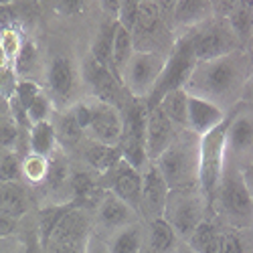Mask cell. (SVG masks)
Returning <instances> with one entry per match:
<instances>
[{"label": "cell", "instance_id": "cell-1", "mask_svg": "<svg viewBox=\"0 0 253 253\" xmlns=\"http://www.w3.org/2000/svg\"><path fill=\"white\" fill-rule=\"evenodd\" d=\"M253 59L245 49H237L219 59L195 63L191 77L184 83L186 93L203 97L221 110L231 112L243 101L251 75Z\"/></svg>", "mask_w": 253, "mask_h": 253}, {"label": "cell", "instance_id": "cell-2", "mask_svg": "<svg viewBox=\"0 0 253 253\" xmlns=\"http://www.w3.org/2000/svg\"><path fill=\"white\" fill-rule=\"evenodd\" d=\"M211 215L231 229H253V195L245 182L243 170L229 160H225L219 188L211 203Z\"/></svg>", "mask_w": 253, "mask_h": 253}, {"label": "cell", "instance_id": "cell-3", "mask_svg": "<svg viewBox=\"0 0 253 253\" xmlns=\"http://www.w3.org/2000/svg\"><path fill=\"white\" fill-rule=\"evenodd\" d=\"M199 158H201V136L191 130H178L172 144L154 162L166 180L168 188L197 186L199 184Z\"/></svg>", "mask_w": 253, "mask_h": 253}, {"label": "cell", "instance_id": "cell-4", "mask_svg": "<svg viewBox=\"0 0 253 253\" xmlns=\"http://www.w3.org/2000/svg\"><path fill=\"white\" fill-rule=\"evenodd\" d=\"M43 89L51 97L55 110H63L73 105L83 97V79L81 63L71 53H53L43 67Z\"/></svg>", "mask_w": 253, "mask_h": 253}, {"label": "cell", "instance_id": "cell-5", "mask_svg": "<svg viewBox=\"0 0 253 253\" xmlns=\"http://www.w3.org/2000/svg\"><path fill=\"white\" fill-rule=\"evenodd\" d=\"M168 225H170L182 243L188 241L193 235V231L211 215L209 203L205 195L201 193L199 184L197 186H182V188H172L168 193L164 215H162Z\"/></svg>", "mask_w": 253, "mask_h": 253}, {"label": "cell", "instance_id": "cell-6", "mask_svg": "<svg viewBox=\"0 0 253 253\" xmlns=\"http://www.w3.org/2000/svg\"><path fill=\"white\" fill-rule=\"evenodd\" d=\"M176 39H182L188 45L197 63L219 59V57L229 55L237 49H243L235 33L231 31L229 23L219 14H215L213 18H209L207 23L191 29L188 33H184Z\"/></svg>", "mask_w": 253, "mask_h": 253}, {"label": "cell", "instance_id": "cell-7", "mask_svg": "<svg viewBox=\"0 0 253 253\" xmlns=\"http://www.w3.org/2000/svg\"><path fill=\"white\" fill-rule=\"evenodd\" d=\"M91 233L93 211L71 205L45 241L43 253H85Z\"/></svg>", "mask_w": 253, "mask_h": 253}, {"label": "cell", "instance_id": "cell-8", "mask_svg": "<svg viewBox=\"0 0 253 253\" xmlns=\"http://www.w3.org/2000/svg\"><path fill=\"white\" fill-rule=\"evenodd\" d=\"M132 41L136 51L170 53L174 45V33L160 14L156 0H140L138 14L132 27Z\"/></svg>", "mask_w": 253, "mask_h": 253}, {"label": "cell", "instance_id": "cell-9", "mask_svg": "<svg viewBox=\"0 0 253 253\" xmlns=\"http://www.w3.org/2000/svg\"><path fill=\"white\" fill-rule=\"evenodd\" d=\"M168 53L156 51H134L132 59L128 61L124 73H122V85L128 91L130 97L146 101L164 71Z\"/></svg>", "mask_w": 253, "mask_h": 253}, {"label": "cell", "instance_id": "cell-10", "mask_svg": "<svg viewBox=\"0 0 253 253\" xmlns=\"http://www.w3.org/2000/svg\"><path fill=\"white\" fill-rule=\"evenodd\" d=\"M225 132H227V120L219 128L201 136L199 188L209 203V209L215 199V193L223 176V168H225Z\"/></svg>", "mask_w": 253, "mask_h": 253}, {"label": "cell", "instance_id": "cell-11", "mask_svg": "<svg viewBox=\"0 0 253 253\" xmlns=\"http://www.w3.org/2000/svg\"><path fill=\"white\" fill-rule=\"evenodd\" d=\"M225 160L245 168L253 164V105L239 103L227 116Z\"/></svg>", "mask_w": 253, "mask_h": 253}, {"label": "cell", "instance_id": "cell-12", "mask_svg": "<svg viewBox=\"0 0 253 253\" xmlns=\"http://www.w3.org/2000/svg\"><path fill=\"white\" fill-rule=\"evenodd\" d=\"M146 103L140 99H130L128 105L122 110L124 116V132L118 148L122 152V158L130 162L134 168L142 170L148 164L146 158V144H144V134H146Z\"/></svg>", "mask_w": 253, "mask_h": 253}, {"label": "cell", "instance_id": "cell-13", "mask_svg": "<svg viewBox=\"0 0 253 253\" xmlns=\"http://www.w3.org/2000/svg\"><path fill=\"white\" fill-rule=\"evenodd\" d=\"M81 79H83V87L87 89L89 97L112 103L120 110H124L128 105V101L132 99L128 91L124 89L122 81L108 67L97 63L91 55H85V59L81 61Z\"/></svg>", "mask_w": 253, "mask_h": 253}, {"label": "cell", "instance_id": "cell-14", "mask_svg": "<svg viewBox=\"0 0 253 253\" xmlns=\"http://www.w3.org/2000/svg\"><path fill=\"white\" fill-rule=\"evenodd\" d=\"M195 57L188 49V45L184 43L182 39H176L174 45L168 53V59H166V65H164V71L156 83V87L152 91V95L146 99V108H156L158 101L162 99V95H166L168 91L172 89H178V87H184V83L191 77V71L195 67Z\"/></svg>", "mask_w": 253, "mask_h": 253}, {"label": "cell", "instance_id": "cell-15", "mask_svg": "<svg viewBox=\"0 0 253 253\" xmlns=\"http://www.w3.org/2000/svg\"><path fill=\"white\" fill-rule=\"evenodd\" d=\"M87 99H89L91 118H89V126L85 130V138H89L97 144H103V146H118L122 140V132H124L122 110L112 103L99 101L89 95H87Z\"/></svg>", "mask_w": 253, "mask_h": 253}, {"label": "cell", "instance_id": "cell-16", "mask_svg": "<svg viewBox=\"0 0 253 253\" xmlns=\"http://www.w3.org/2000/svg\"><path fill=\"white\" fill-rule=\"evenodd\" d=\"M99 184L105 191L114 193L128 207H132L140 215V201H142V170L134 168L124 158L112 166L108 172L99 176Z\"/></svg>", "mask_w": 253, "mask_h": 253}, {"label": "cell", "instance_id": "cell-17", "mask_svg": "<svg viewBox=\"0 0 253 253\" xmlns=\"http://www.w3.org/2000/svg\"><path fill=\"white\" fill-rule=\"evenodd\" d=\"M142 221L132 207H128L114 193L105 191L97 207L93 209V231L101 237H110L116 231Z\"/></svg>", "mask_w": 253, "mask_h": 253}, {"label": "cell", "instance_id": "cell-18", "mask_svg": "<svg viewBox=\"0 0 253 253\" xmlns=\"http://www.w3.org/2000/svg\"><path fill=\"white\" fill-rule=\"evenodd\" d=\"M166 180L162 178L160 170L154 162H148L142 168V201H140V219L144 223L160 219L164 215V207L168 199Z\"/></svg>", "mask_w": 253, "mask_h": 253}, {"label": "cell", "instance_id": "cell-19", "mask_svg": "<svg viewBox=\"0 0 253 253\" xmlns=\"http://www.w3.org/2000/svg\"><path fill=\"white\" fill-rule=\"evenodd\" d=\"M176 134L178 128L164 116V112L158 105L156 108H148V112H146V134H144L148 162H156L162 156V152L172 144Z\"/></svg>", "mask_w": 253, "mask_h": 253}, {"label": "cell", "instance_id": "cell-20", "mask_svg": "<svg viewBox=\"0 0 253 253\" xmlns=\"http://www.w3.org/2000/svg\"><path fill=\"white\" fill-rule=\"evenodd\" d=\"M229 112L221 110L219 105L211 103L203 97L188 93V108H186V130H191L197 136H205L211 130L219 128L227 120Z\"/></svg>", "mask_w": 253, "mask_h": 253}, {"label": "cell", "instance_id": "cell-21", "mask_svg": "<svg viewBox=\"0 0 253 253\" xmlns=\"http://www.w3.org/2000/svg\"><path fill=\"white\" fill-rule=\"evenodd\" d=\"M215 14L217 8L213 0H178L170 18V29L174 37H180L191 29L207 23Z\"/></svg>", "mask_w": 253, "mask_h": 253}, {"label": "cell", "instance_id": "cell-22", "mask_svg": "<svg viewBox=\"0 0 253 253\" xmlns=\"http://www.w3.org/2000/svg\"><path fill=\"white\" fill-rule=\"evenodd\" d=\"M35 193L25 182H0V213L23 221L35 211Z\"/></svg>", "mask_w": 253, "mask_h": 253}, {"label": "cell", "instance_id": "cell-23", "mask_svg": "<svg viewBox=\"0 0 253 253\" xmlns=\"http://www.w3.org/2000/svg\"><path fill=\"white\" fill-rule=\"evenodd\" d=\"M51 124L55 128V136H57V144L61 146L67 154L73 152L77 146L81 144V140L85 138L83 130L79 128V124L71 112V108H63V110H55Z\"/></svg>", "mask_w": 253, "mask_h": 253}, {"label": "cell", "instance_id": "cell-24", "mask_svg": "<svg viewBox=\"0 0 253 253\" xmlns=\"http://www.w3.org/2000/svg\"><path fill=\"white\" fill-rule=\"evenodd\" d=\"M146 225V247L152 253H176L178 245L182 243L176 231L168 225L164 217L144 223Z\"/></svg>", "mask_w": 253, "mask_h": 253}, {"label": "cell", "instance_id": "cell-25", "mask_svg": "<svg viewBox=\"0 0 253 253\" xmlns=\"http://www.w3.org/2000/svg\"><path fill=\"white\" fill-rule=\"evenodd\" d=\"M105 241H108L110 253H140L146 243V225L144 221L132 223L105 237Z\"/></svg>", "mask_w": 253, "mask_h": 253}, {"label": "cell", "instance_id": "cell-26", "mask_svg": "<svg viewBox=\"0 0 253 253\" xmlns=\"http://www.w3.org/2000/svg\"><path fill=\"white\" fill-rule=\"evenodd\" d=\"M116 29H118V18L103 16V20L99 23V27L95 29V33L91 37L89 53H87L108 69H110V63H112V45H114Z\"/></svg>", "mask_w": 253, "mask_h": 253}, {"label": "cell", "instance_id": "cell-27", "mask_svg": "<svg viewBox=\"0 0 253 253\" xmlns=\"http://www.w3.org/2000/svg\"><path fill=\"white\" fill-rule=\"evenodd\" d=\"M186 245L195 253H219L221 245V223L215 217H207L188 237Z\"/></svg>", "mask_w": 253, "mask_h": 253}, {"label": "cell", "instance_id": "cell-28", "mask_svg": "<svg viewBox=\"0 0 253 253\" xmlns=\"http://www.w3.org/2000/svg\"><path fill=\"white\" fill-rule=\"evenodd\" d=\"M134 41H132V33L122 27L118 23L116 29V37H114V45H112V63H110V71L122 81V73L128 65V61L134 55Z\"/></svg>", "mask_w": 253, "mask_h": 253}, {"label": "cell", "instance_id": "cell-29", "mask_svg": "<svg viewBox=\"0 0 253 253\" xmlns=\"http://www.w3.org/2000/svg\"><path fill=\"white\" fill-rule=\"evenodd\" d=\"M27 142H29V152H35V154L49 158L59 146L51 120L33 124L29 128V132H27Z\"/></svg>", "mask_w": 253, "mask_h": 253}, {"label": "cell", "instance_id": "cell-30", "mask_svg": "<svg viewBox=\"0 0 253 253\" xmlns=\"http://www.w3.org/2000/svg\"><path fill=\"white\" fill-rule=\"evenodd\" d=\"M158 108L164 112V116L170 120L178 130L186 128V108H188V93L184 87L172 89L158 101Z\"/></svg>", "mask_w": 253, "mask_h": 253}, {"label": "cell", "instance_id": "cell-31", "mask_svg": "<svg viewBox=\"0 0 253 253\" xmlns=\"http://www.w3.org/2000/svg\"><path fill=\"white\" fill-rule=\"evenodd\" d=\"M20 170H23V182L35 191V188H39L45 182V178L49 174V158L35 154V152H27L23 156Z\"/></svg>", "mask_w": 253, "mask_h": 253}, {"label": "cell", "instance_id": "cell-32", "mask_svg": "<svg viewBox=\"0 0 253 253\" xmlns=\"http://www.w3.org/2000/svg\"><path fill=\"white\" fill-rule=\"evenodd\" d=\"M219 253H253V231H241L221 225Z\"/></svg>", "mask_w": 253, "mask_h": 253}, {"label": "cell", "instance_id": "cell-33", "mask_svg": "<svg viewBox=\"0 0 253 253\" xmlns=\"http://www.w3.org/2000/svg\"><path fill=\"white\" fill-rule=\"evenodd\" d=\"M23 156L16 150L0 152V182H23Z\"/></svg>", "mask_w": 253, "mask_h": 253}, {"label": "cell", "instance_id": "cell-34", "mask_svg": "<svg viewBox=\"0 0 253 253\" xmlns=\"http://www.w3.org/2000/svg\"><path fill=\"white\" fill-rule=\"evenodd\" d=\"M0 43H2V49L8 57V61H10V65H12V63L16 61V57H18V53H20V49H23L25 35L20 33L18 27L6 25V27L0 29Z\"/></svg>", "mask_w": 253, "mask_h": 253}, {"label": "cell", "instance_id": "cell-35", "mask_svg": "<svg viewBox=\"0 0 253 253\" xmlns=\"http://www.w3.org/2000/svg\"><path fill=\"white\" fill-rule=\"evenodd\" d=\"M53 114H55V105H53V101H51V97L47 95L45 89L33 99V103L29 105V110H27V116H29L31 126L33 124H39V122L51 120Z\"/></svg>", "mask_w": 253, "mask_h": 253}, {"label": "cell", "instance_id": "cell-36", "mask_svg": "<svg viewBox=\"0 0 253 253\" xmlns=\"http://www.w3.org/2000/svg\"><path fill=\"white\" fill-rule=\"evenodd\" d=\"M43 91V85L35 79H18L16 87H14V97L20 101L25 110H29V105L33 103V99Z\"/></svg>", "mask_w": 253, "mask_h": 253}, {"label": "cell", "instance_id": "cell-37", "mask_svg": "<svg viewBox=\"0 0 253 253\" xmlns=\"http://www.w3.org/2000/svg\"><path fill=\"white\" fill-rule=\"evenodd\" d=\"M53 8L63 18H73L85 12L87 0H53Z\"/></svg>", "mask_w": 253, "mask_h": 253}, {"label": "cell", "instance_id": "cell-38", "mask_svg": "<svg viewBox=\"0 0 253 253\" xmlns=\"http://www.w3.org/2000/svg\"><path fill=\"white\" fill-rule=\"evenodd\" d=\"M138 6H140V0H122V4H120L118 23L122 27H126L130 33H132L134 20H136V14H138Z\"/></svg>", "mask_w": 253, "mask_h": 253}, {"label": "cell", "instance_id": "cell-39", "mask_svg": "<svg viewBox=\"0 0 253 253\" xmlns=\"http://www.w3.org/2000/svg\"><path fill=\"white\" fill-rule=\"evenodd\" d=\"M16 81H18V75H16V71H14L12 65L0 69V97H2L4 101L14 93Z\"/></svg>", "mask_w": 253, "mask_h": 253}, {"label": "cell", "instance_id": "cell-40", "mask_svg": "<svg viewBox=\"0 0 253 253\" xmlns=\"http://www.w3.org/2000/svg\"><path fill=\"white\" fill-rule=\"evenodd\" d=\"M18 229H20V221L0 213V241L2 239H8L12 235H18Z\"/></svg>", "mask_w": 253, "mask_h": 253}, {"label": "cell", "instance_id": "cell-41", "mask_svg": "<svg viewBox=\"0 0 253 253\" xmlns=\"http://www.w3.org/2000/svg\"><path fill=\"white\" fill-rule=\"evenodd\" d=\"M85 253H110V249H108V241H105V237L97 235L95 231H93L91 237H89V241H87V249H85Z\"/></svg>", "mask_w": 253, "mask_h": 253}, {"label": "cell", "instance_id": "cell-42", "mask_svg": "<svg viewBox=\"0 0 253 253\" xmlns=\"http://www.w3.org/2000/svg\"><path fill=\"white\" fill-rule=\"evenodd\" d=\"M120 4H122V0H99V6L103 10V16H108V18H118Z\"/></svg>", "mask_w": 253, "mask_h": 253}, {"label": "cell", "instance_id": "cell-43", "mask_svg": "<svg viewBox=\"0 0 253 253\" xmlns=\"http://www.w3.org/2000/svg\"><path fill=\"white\" fill-rule=\"evenodd\" d=\"M176 2H178V0H156V4L160 8V14H162V18L166 20L168 25H170V18H172V12H174Z\"/></svg>", "mask_w": 253, "mask_h": 253}, {"label": "cell", "instance_id": "cell-44", "mask_svg": "<svg viewBox=\"0 0 253 253\" xmlns=\"http://www.w3.org/2000/svg\"><path fill=\"white\" fill-rule=\"evenodd\" d=\"M245 103H251L253 105V67H251V75H249V81H247V87H245V97H243Z\"/></svg>", "mask_w": 253, "mask_h": 253}, {"label": "cell", "instance_id": "cell-45", "mask_svg": "<svg viewBox=\"0 0 253 253\" xmlns=\"http://www.w3.org/2000/svg\"><path fill=\"white\" fill-rule=\"evenodd\" d=\"M241 170H243V176H245V182H247V186H249V191H251V195H253V164L241 168Z\"/></svg>", "mask_w": 253, "mask_h": 253}, {"label": "cell", "instance_id": "cell-46", "mask_svg": "<svg viewBox=\"0 0 253 253\" xmlns=\"http://www.w3.org/2000/svg\"><path fill=\"white\" fill-rule=\"evenodd\" d=\"M8 65H10V61H8V57H6L4 49H2V43H0V69H4Z\"/></svg>", "mask_w": 253, "mask_h": 253}, {"label": "cell", "instance_id": "cell-47", "mask_svg": "<svg viewBox=\"0 0 253 253\" xmlns=\"http://www.w3.org/2000/svg\"><path fill=\"white\" fill-rule=\"evenodd\" d=\"M176 253H195V251H193L191 247H188L186 243H180V245H178V249H176Z\"/></svg>", "mask_w": 253, "mask_h": 253}, {"label": "cell", "instance_id": "cell-48", "mask_svg": "<svg viewBox=\"0 0 253 253\" xmlns=\"http://www.w3.org/2000/svg\"><path fill=\"white\" fill-rule=\"evenodd\" d=\"M18 0H0V6H8V4H14Z\"/></svg>", "mask_w": 253, "mask_h": 253}, {"label": "cell", "instance_id": "cell-49", "mask_svg": "<svg viewBox=\"0 0 253 253\" xmlns=\"http://www.w3.org/2000/svg\"><path fill=\"white\" fill-rule=\"evenodd\" d=\"M140 253H152V251H150V249H148V247H146V243H144V249H142V251H140Z\"/></svg>", "mask_w": 253, "mask_h": 253}, {"label": "cell", "instance_id": "cell-50", "mask_svg": "<svg viewBox=\"0 0 253 253\" xmlns=\"http://www.w3.org/2000/svg\"><path fill=\"white\" fill-rule=\"evenodd\" d=\"M213 2H215V8H217V2H219V0H213Z\"/></svg>", "mask_w": 253, "mask_h": 253}, {"label": "cell", "instance_id": "cell-51", "mask_svg": "<svg viewBox=\"0 0 253 253\" xmlns=\"http://www.w3.org/2000/svg\"><path fill=\"white\" fill-rule=\"evenodd\" d=\"M0 152H2V150H0Z\"/></svg>", "mask_w": 253, "mask_h": 253}, {"label": "cell", "instance_id": "cell-52", "mask_svg": "<svg viewBox=\"0 0 253 253\" xmlns=\"http://www.w3.org/2000/svg\"><path fill=\"white\" fill-rule=\"evenodd\" d=\"M251 231H253V229H251Z\"/></svg>", "mask_w": 253, "mask_h": 253}]
</instances>
